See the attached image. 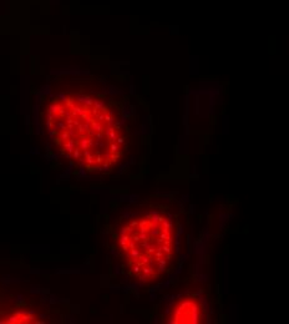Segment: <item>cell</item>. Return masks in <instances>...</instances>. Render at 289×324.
<instances>
[{"label": "cell", "mask_w": 289, "mask_h": 324, "mask_svg": "<svg viewBox=\"0 0 289 324\" xmlns=\"http://www.w3.org/2000/svg\"><path fill=\"white\" fill-rule=\"evenodd\" d=\"M2 323H36L39 322L37 317H35L32 313L23 312V311H15L10 314H6L0 318Z\"/></svg>", "instance_id": "4"}, {"label": "cell", "mask_w": 289, "mask_h": 324, "mask_svg": "<svg viewBox=\"0 0 289 324\" xmlns=\"http://www.w3.org/2000/svg\"><path fill=\"white\" fill-rule=\"evenodd\" d=\"M206 318V309L201 300L193 295H183L172 304L166 322L173 324H198L204 323Z\"/></svg>", "instance_id": "3"}, {"label": "cell", "mask_w": 289, "mask_h": 324, "mask_svg": "<svg viewBox=\"0 0 289 324\" xmlns=\"http://www.w3.org/2000/svg\"><path fill=\"white\" fill-rule=\"evenodd\" d=\"M40 121L57 151L89 172H107L125 157L126 127L102 93L80 86L52 91L41 104Z\"/></svg>", "instance_id": "1"}, {"label": "cell", "mask_w": 289, "mask_h": 324, "mask_svg": "<svg viewBox=\"0 0 289 324\" xmlns=\"http://www.w3.org/2000/svg\"><path fill=\"white\" fill-rule=\"evenodd\" d=\"M115 244L128 276L150 284L162 279L172 268L176 257V228L165 212H140L119 227Z\"/></svg>", "instance_id": "2"}]
</instances>
